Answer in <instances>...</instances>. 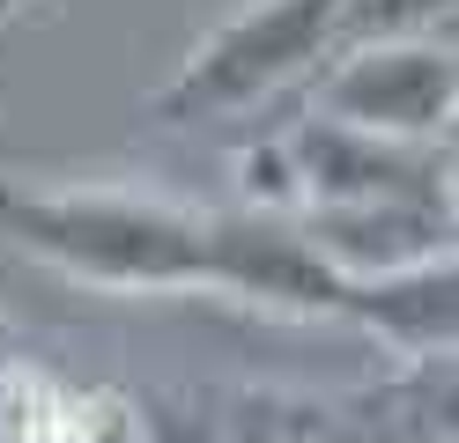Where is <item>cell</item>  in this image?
I'll list each match as a JSON object with an SVG mask.
<instances>
[{"label": "cell", "instance_id": "cell-1", "mask_svg": "<svg viewBox=\"0 0 459 443\" xmlns=\"http://www.w3.org/2000/svg\"><path fill=\"white\" fill-rule=\"evenodd\" d=\"M0 229L30 259L60 266L90 288H222V215H193L149 192L67 185V192H22L0 185Z\"/></svg>", "mask_w": 459, "mask_h": 443}, {"label": "cell", "instance_id": "cell-2", "mask_svg": "<svg viewBox=\"0 0 459 443\" xmlns=\"http://www.w3.org/2000/svg\"><path fill=\"white\" fill-rule=\"evenodd\" d=\"M341 8L349 0H245L230 22L186 52L178 81L156 97V118L193 126V118H230L245 104L290 89L341 45Z\"/></svg>", "mask_w": 459, "mask_h": 443}, {"label": "cell", "instance_id": "cell-3", "mask_svg": "<svg viewBox=\"0 0 459 443\" xmlns=\"http://www.w3.org/2000/svg\"><path fill=\"white\" fill-rule=\"evenodd\" d=\"M319 111L341 126L437 148L459 126V52L437 38H356L326 52Z\"/></svg>", "mask_w": 459, "mask_h": 443}, {"label": "cell", "instance_id": "cell-4", "mask_svg": "<svg viewBox=\"0 0 459 443\" xmlns=\"http://www.w3.org/2000/svg\"><path fill=\"white\" fill-rule=\"evenodd\" d=\"M400 347H459V244L385 281H349V311Z\"/></svg>", "mask_w": 459, "mask_h": 443}, {"label": "cell", "instance_id": "cell-5", "mask_svg": "<svg viewBox=\"0 0 459 443\" xmlns=\"http://www.w3.org/2000/svg\"><path fill=\"white\" fill-rule=\"evenodd\" d=\"M437 200H445V215L459 222V126L437 141Z\"/></svg>", "mask_w": 459, "mask_h": 443}, {"label": "cell", "instance_id": "cell-6", "mask_svg": "<svg viewBox=\"0 0 459 443\" xmlns=\"http://www.w3.org/2000/svg\"><path fill=\"white\" fill-rule=\"evenodd\" d=\"M8 8H15V0H0V15H8Z\"/></svg>", "mask_w": 459, "mask_h": 443}]
</instances>
